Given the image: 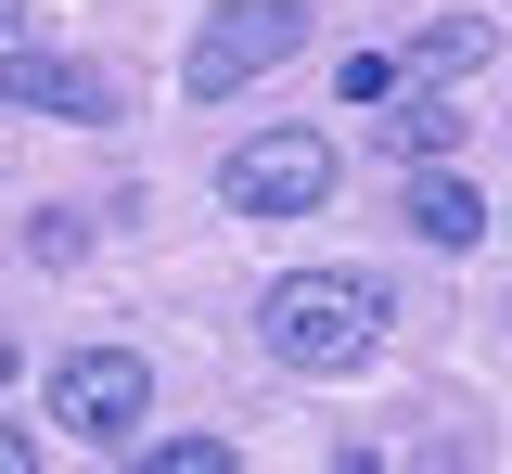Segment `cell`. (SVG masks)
<instances>
[{"label": "cell", "mask_w": 512, "mask_h": 474, "mask_svg": "<svg viewBox=\"0 0 512 474\" xmlns=\"http://www.w3.org/2000/svg\"><path fill=\"white\" fill-rule=\"evenodd\" d=\"M256 334L282 346L295 372H359L384 346V282L372 270H282L256 295Z\"/></svg>", "instance_id": "6da1fadb"}, {"label": "cell", "mask_w": 512, "mask_h": 474, "mask_svg": "<svg viewBox=\"0 0 512 474\" xmlns=\"http://www.w3.org/2000/svg\"><path fill=\"white\" fill-rule=\"evenodd\" d=\"M295 39H308V0H218L205 39H192V65H180V90L192 103H231L244 77L295 65Z\"/></svg>", "instance_id": "7a4b0ae2"}, {"label": "cell", "mask_w": 512, "mask_h": 474, "mask_svg": "<svg viewBox=\"0 0 512 474\" xmlns=\"http://www.w3.org/2000/svg\"><path fill=\"white\" fill-rule=\"evenodd\" d=\"M218 205H244V218H308L333 205V141L320 129H256L218 154Z\"/></svg>", "instance_id": "3957f363"}, {"label": "cell", "mask_w": 512, "mask_h": 474, "mask_svg": "<svg viewBox=\"0 0 512 474\" xmlns=\"http://www.w3.org/2000/svg\"><path fill=\"white\" fill-rule=\"evenodd\" d=\"M154 410V372L128 359V346H77V359H52V423L64 436H128Z\"/></svg>", "instance_id": "277c9868"}, {"label": "cell", "mask_w": 512, "mask_h": 474, "mask_svg": "<svg viewBox=\"0 0 512 474\" xmlns=\"http://www.w3.org/2000/svg\"><path fill=\"white\" fill-rule=\"evenodd\" d=\"M0 103L103 129V116H128V77H116V65H90V52H13V65H0Z\"/></svg>", "instance_id": "5b68a950"}, {"label": "cell", "mask_w": 512, "mask_h": 474, "mask_svg": "<svg viewBox=\"0 0 512 474\" xmlns=\"http://www.w3.org/2000/svg\"><path fill=\"white\" fill-rule=\"evenodd\" d=\"M397 218H410V231H423V244H448V257H474V244H487V193H474V180H461V167H410V193H397Z\"/></svg>", "instance_id": "8992f818"}, {"label": "cell", "mask_w": 512, "mask_h": 474, "mask_svg": "<svg viewBox=\"0 0 512 474\" xmlns=\"http://www.w3.org/2000/svg\"><path fill=\"white\" fill-rule=\"evenodd\" d=\"M372 129H384V154L436 167V154H461V103H448V90H423V77H397V103H384Z\"/></svg>", "instance_id": "52a82bcc"}, {"label": "cell", "mask_w": 512, "mask_h": 474, "mask_svg": "<svg viewBox=\"0 0 512 474\" xmlns=\"http://www.w3.org/2000/svg\"><path fill=\"white\" fill-rule=\"evenodd\" d=\"M487 52H500V26H487V13H436V26H423V39H410L397 65L423 77V90H461V77L487 65Z\"/></svg>", "instance_id": "ba28073f"}, {"label": "cell", "mask_w": 512, "mask_h": 474, "mask_svg": "<svg viewBox=\"0 0 512 474\" xmlns=\"http://www.w3.org/2000/svg\"><path fill=\"white\" fill-rule=\"evenodd\" d=\"M141 474H244L218 436H167V449H141Z\"/></svg>", "instance_id": "9c48e42d"}, {"label": "cell", "mask_w": 512, "mask_h": 474, "mask_svg": "<svg viewBox=\"0 0 512 474\" xmlns=\"http://www.w3.org/2000/svg\"><path fill=\"white\" fill-rule=\"evenodd\" d=\"M0 474H39V449H26V436H13V423H0Z\"/></svg>", "instance_id": "30bf717a"}, {"label": "cell", "mask_w": 512, "mask_h": 474, "mask_svg": "<svg viewBox=\"0 0 512 474\" xmlns=\"http://www.w3.org/2000/svg\"><path fill=\"white\" fill-rule=\"evenodd\" d=\"M333 474H384V462H372V449H346V462H333Z\"/></svg>", "instance_id": "8fae6325"}, {"label": "cell", "mask_w": 512, "mask_h": 474, "mask_svg": "<svg viewBox=\"0 0 512 474\" xmlns=\"http://www.w3.org/2000/svg\"><path fill=\"white\" fill-rule=\"evenodd\" d=\"M13 13H26V0H0V26H13Z\"/></svg>", "instance_id": "7c38bea8"}, {"label": "cell", "mask_w": 512, "mask_h": 474, "mask_svg": "<svg viewBox=\"0 0 512 474\" xmlns=\"http://www.w3.org/2000/svg\"><path fill=\"white\" fill-rule=\"evenodd\" d=\"M0 385H13V346H0Z\"/></svg>", "instance_id": "4fadbf2b"}]
</instances>
